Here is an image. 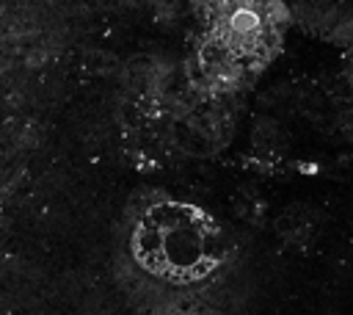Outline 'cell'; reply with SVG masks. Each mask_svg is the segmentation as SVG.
Instances as JSON below:
<instances>
[{
	"instance_id": "cell-1",
	"label": "cell",
	"mask_w": 353,
	"mask_h": 315,
	"mask_svg": "<svg viewBox=\"0 0 353 315\" xmlns=\"http://www.w3.org/2000/svg\"><path fill=\"white\" fill-rule=\"evenodd\" d=\"M130 249L149 274L185 285L207 276L221 262L223 235L204 210L160 202L138 218Z\"/></svg>"
}]
</instances>
